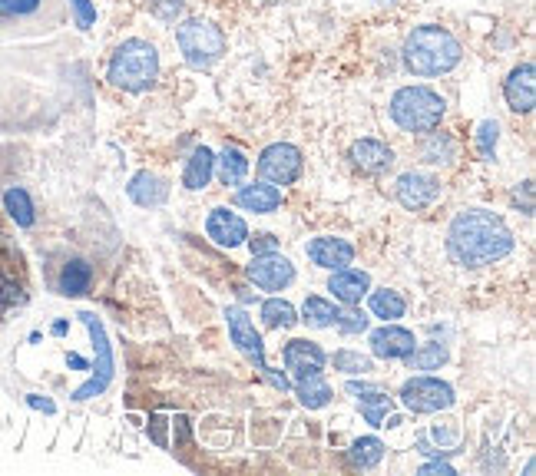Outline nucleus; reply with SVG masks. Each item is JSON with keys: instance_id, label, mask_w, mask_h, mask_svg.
<instances>
[{"instance_id": "1", "label": "nucleus", "mask_w": 536, "mask_h": 476, "mask_svg": "<svg viewBox=\"0 0 536 476\" xmlns=\"http://www.w3.org/2000/svg\"><path fill=\"white\" fill-rule=\"evenodd\" d=\"M447 252L464 268L493 265L513 252V232L507 229V222L500 215H493L487 209H467L450 222Z\"/></svg>"}, {"instance_id": "2", "label": "nucleus", "mask_w": 536, "mask_h": 476, "mask_svg": "<svg viewBox=\"0 0 536 476\" xmlns=\"http://www.w3.org/2000/svg\"><path fill=\"white\" fill-rule=\"evenodd\" d=\"M401 57L407 73H414V77H441V73H450L457 67L460 57H464V47L450 30L424 24L407 34Z\"/></svg>"}, {"instance_id": "3", "label": "nucleus", "mask_w": 536, "mask_h": 476, "mask_svg": "<svg viewBox=\"0 0 536 476\" xmlns=\"http://www.w3.org/2000/svg\"><path fill=\"white\" fill-rule=\"evenodd\" d=\"M156 77H159V53L153 43L139 37L123 40L113 53L110 70H106V80L126 93H146L156 83Z\"/></svg>"}, {"instance_id": "4", "label": "nucleus", "mask_w": 536, "mask_h": 476, "mask_svg": "<svg viewBox=\"0 0 536 476\" xmlns=\"http://www.w3.org/2000/svg\"><path fill=\"white\" fill-rule=\"evenodd\" d=\"M444 96L434 93L431 86H401L391 96V119L404 133H434L444 119Z\"/></svg>"}, {"instance_id": "5", "label": "nucleus", "mask_w": 536, "mask_h": 476, "mask_svg": "<svg viewBox=\"0 0 536 476\" xmlns=\"http://www.w3.org/2000/svg\"><path fill=\"white\" fill-rule=\"evenodd\" d=\"M176 43L182 50V60H186L192 70H209L212 63H219L222 53H225L222 30L216 24H209V20H202V17H192V20H186V24H179Z\"/></svg>"}, {"instance_id": "6", "label": "nucleus", "mask_w": 536, "mask_h": 476, "mask_svg": "<svg viewBox=\"0 0 536 476\" xmlns=\"http://www.w3.org/2000/svg\"><path fill=\"white\" fill-rule=\"evenodd\" d=\"M225 321H229V334H232V344L239 348L249 361L259 367L265 374V381L275 387V391H292V381L285 374H275L272 367L265 364V344H262V334L255 331V321L245 315V308H225Z\"/></svg>"}, {"instance_id": "7", "label": "nucleus", "mask_w": 536, "mask_h": 476, "mask_svg": "<svg viewBox=\"0 0 536 476\" xmlns=\"http://www.w3.org/2000/svg\"><path fill=\"white\" fill-rule=\"evenodd\" d=\"M454 387L441 377H431V374H421V377H411L404 381L401 387V404L414 414H441V410L454 407Z\"/></svg>"}, {"instance_id": "8", "label": "nucleus", "mask_w": 536, "mask_h": 476, "mask_svg": "<svg viewBox=\"0 0 536 476\" xmlns=\"http://www.w3.org/2000/svg\"><path fill=\"white\" fill-rule=\"evenodd\" d=\"M302 149L292 143H272L259 156V176L272 186H292L302 176Z\"/></svg>"}, {"instance_id": "9", "label": "nucleus", "mask_w": 536, "mask_h": 476, "mask_svg": "<svg viewBox=\"0 0 536 476\" xmlns=\"http://www.w3.org/2000/svg\"><path fill=\"white\" fill-rule=\"evenodd\" d=\"M245 275L255 288L262 291H282L295 281V265L288 262L285 255L268 252V255H255V262L245 268Z\"/></svg>"}, {"instance_id": "10", "label": "nucleus", "mask_w": 536, "mask_h": 476, "mask_svg": "<svg viewBox=\"0 0 536 476\" xmlns=\"http://www.w3.org/2000/svg\"><path fill=\"white\" fill-rule=\"evenodd\" d=\"M394 192H398V202L404 205V209L421 212V209H427V205H434L437 196H441V179L431 176V172L411 169L398 179Z\"/></svg>"}, {"instance_id": "11", "label": "nucleus", "mask_w": 536, "mask_h": 476, "mask_svg": "<svg viewBox=\"0 0 536 476\" xmlns=\"http://www.w3.org/2000/svg\"><path fill=\"white\" fill-rule=\"evenodd\" d=\"M83 324L90 328V334H93V348H96V357H100V377H90L87 384L80 387L77 394H73V400H87V397H93V394H100V391H106V384H110V377H113V351H110V341H106V331H103V324L96 321L93 315H87L83 311Z\"/></svg>"}, {"instance_id": "12", "label": "nucleus", "mask_w": 536, "mask_h": 476, "mask_svg": "<svg viewBox=\"0 0 536 476\" xmlns=\"http://www.w3.org/2000/svg\"><path fill=\"white\" fill-rule=\"evenodd\" d=\"M325 361L328 354L318 348L315 341H288L285 344V371L295 377V381H302V377H312V374H321L325 371Z\"/></svg>"}, {"instance_id": "13", "label": "nucleus", "mask_w": 536, "mask_h": 476, "mask_svg": "<svg viewBox=\"0 0 536 476\" xmlns=\"http://www.w3.org/2000/svg\"><path fill=\"white\" fill-rule=\"evenodd\" d=\"M414 348H417L414 334L394 321H388L378 331H371V351L374 357H384V361H398V357H407Z\"/></svg>"}, {"instance_id": "14", "label": "nucleus", "mask_w": 536, "mask_h": 476, "mask_svg": "<svg viewBox=\"0 0 536 476\" xmlns=\"http://www.w3.org/2000/svg\"><path fill=\"white\" fill-rule=\"evenodd\" d=\"M503 96H507L513 113H533V103H536V70H533V63H520V67L510 73L507 83H503Z\"/></svg>"}, {"instance_id": "15", "label": "nucleus", "mask_w": 536, "mask_h": 476, "mask_svg": "<svg viewBox=\"0 0 536 476\" xmlns=\"http://www.w3.org/2000/svg\"><path fill=\"white\" fill-rule=\"evenodd\" d=\"M345 391L361 400V414L371 427H384V417H388V410L394 407L388 391H381L378 384H368V381H348Z\"/></svg>"}, {"instance_id": "16", "label": "nucleus", "mask_w": 536, "mask_h": 476, "mask_svg": "<svg viewBox=\"0 0 536 476\" xmlns=\"http://www.w3.org/2000/svg\"><path fill=\"white\" fill-rule=\"evenodd\" d=\"M206 232L216 245L222 248H235L249 238V225H245L242 215H235L229 209H212L206 219Z\"/></svg>"}, {"instance_id": "17", "label": "nucleus", "mask_w": 536, "mask_h": 476, "mask_svg": "<svg viewBox=\"0 0 536 476\" xmlns=\"http://www.w3.org/2000/svg\"><path fill=\"white\" fill-rule=\"evenodd\" d=\"M328 291L335 295V301L341 305L355 308L358 301L371 291V275L361 272V268H338V272H331V281H328Z\"/></svg>"}, {"instance_id": "18", "label": "nucleus", "mask_w": 536, "mask_h": 476, "mask_svg": "<svg viewBox=\"0 0 536 476\" xmlns=\"http://www.w3.org/2000/svg\"><path fill=\"white\" fill-rule=\"evenodd\" d=\"M351 162H355V169H361L364 176H381V172H388L394 166V153L391 146H384L381 139H358L355 146H351Z\"/></svg>"}, {"instance_id": "19", "label": "nucleus", "mask_w": 536, "mask_h": 476, "mask_svg": "<svg viewBox=\"0 0 536 476\" xmlns=\"http://www.w3.org/2000/svg\"><path fill=\"white\" fill-rule=\"evenodd\" d=\"M308 258L318 265V268H328V272H338V268L351 265V258H355V245L345 242V238H312L308 242Z\"/></svg>"}, {"instance_id": "20", "label": "nucleus", "mask_w": 536, "mask_h": 476, "mask_svg": "<svg viewBox=\"0 0 536 476\" xmlns=\"http://www.w3.org/2000/svg\"><path fill=\"white\" fill-rule=\"evenodd\" d=\"M235 205L245 212H275L278 205H282V192H278V186H272V182H255V186H245L239 189V196H235Z\"/></svg>"}, {"instance_id": "21", "label": "nucleus", "mask_w": 536, "mask_h": 476, "mask_svg": "<svg viewBox=\"0 0 536 476\" xmlns=\"http://www.w3.org/2000/svg\"><path fill=\"white\" fill-rule=\"evenodd\" d=\"M130 199L143 209H156L169 199V182L153 176V172H136L133 182H130Z\"/></svg>"}, {"instance_id": "22", "label": "nucleus", "mask_w": 536, "mask_h": 476, "mask_svg": "<svg viewBox=\"0 0 536 476\" xmlns=\"http://www.w3.org/2000/svg\"><path fill=\"white\" fill-rule=\"evenodd\" d=\"M212 172H216V156H212V149H206V146L192 149V156L186 162V172H182V186L192 189V192L206 189Z\"/></svg>"}, {"instance_id": "23", "label": "nucleus", "mask_w": 536, "mask_h": 476, "mask_svg": "<svg viewBox=\"0 0 536 476\" xmlns=\"http://www.w3.org/2000/svg\"><path fill=\"white\" fill-rule=\"evenodd\" d=\"M90 281H93V268L83 262V258H70L60 272V291L67 298H77L90 288Z\"/></svg>"}, {"instance_id": "24", "label": "nucleus", "mask_w": 536, "mask_h": 476, "mask_svg": "<svg viewBox=\"0 0 536 476\" xmlns=\"http://www.w3.org/2000/svg\"><path fill=\"white\" fill-rule=\"evenodd\" d=\"M216 162H219L222 186H242L245 176H249V159H245L242 149H235V146H225Z\"/></svg>"}, {"instance_id": "25", "label": "nucleus", "mask_w": 536, "mask_h": 476, "mask_svg": "<svg viewBox=\"0 0 536 476\" xmlns=\"http://www.w3.org/2000/svg\"><path fill=\"white\" fill-rule=\"evenodd\" d=\"M295 394L298 400L308 407V410H321L331 400V387L321 374H312V377H302V381H295Z\"/></svg>"}, {"instance_id": "26", "label": "nucleus", "mask_w": 536, "mask_h": 476, "mask_svg": "<svg viewBox=\"0 0 536 476\" xmlns=\"http://www.w3.org/2000/svg\"><path fill=\"white\" fill-rule=\"evenodd\" d=\"M338 318V305L335 301H328V298H321V295H312V298H305V305H302V321L308 324V328H331Z\"/></svg>"}, {"instance_id": "27", "label": "nucleus", "mask_w": 536, "mask_h": 476, "mask_svg": "<svg viewBox=\"0 0 536 476\" xmlns=\"http://www.w3.org/2000/svg\"><path fill=\"white\" fill-rule=\"evenodd\" d=\"M384 457V443L378 437H361L351 443V450H348V460H351V467H358V470H371V467H378Z\"/></svg>"}, {"instance_id": "28", "label": "nucleus", "mask_w": 536, "mask_h": 476, "mask_svg": "<svg viewBox=\"0 0 536 476\" xmlns=\"http://www.w3.org/2000/svg\"><path fill=\"white\" fill-rule=\"evenodd\" d=\"M4 205H7V212H10V219H14L20 229H30L34 225V202H30L27 196V189H7L4 192Z\"/></svg>"}, {"instance_id": "29", "label": "nucleus", "mask_w": 536, "mask_h": 476, "mask_svg": "<svg viewBox=\"0 0 536 476\" xmlns=\"http://www.w3.org/2000/svg\"><path fill=\"white\" fill-rule=\"evenodd\" d=\"M404 298L398 295V291H371V315L374 318H384V321H398L404 315Z\"/></svg>"}, {"instance_id": "30", "label": "nucleus", "mask_w": 536, "mask_h": 476, "mask_svg": "<svg viewBox=\"0 0 536 476\" xmlns=\"http://www.w3.org/2000/svg\"><path fill=\"white\" fill-rule=\"evenodd\" d=\"M404 361L411 371H441V364L447 361V348H441V344H421Z\"/></svg>"}, {"instance_id": "31", "label": "nucleus", "mask_w": 536, "mask_h": 476, "mask_svg": "<svg viewBox=\"0 0 536 476\" xmlns=\"http://www.w3.org/2000/svg\"><path fill=\"white\" fill-rule=\"evenodd\" d=\"M262 321L268 324V328H292V324L298 321V315H295V308L288 305V301L268 298L262 305Z\"/></svg>"}, {"instance_id": "32", "label": "nucleus", "mask_w": 536, "mask_h": 476, "mask_svg": "<svg viewBox=\"0 0 536 476\" xmlns=\"http://www.w3.org/2000/svg\"><path fill=\"white\" fill-rule=\"evenodd\" d=\"M335 371L368 374V371H371V357L361 354V351H338V354H335Z\"/></svg>"}, {"instance_id": "33", "label": "nucleus", "mask_w": 536, "mask_h": 476, "mask_svg": "<svg viewBox=\"0 0 536 476\" xmlns=\"http://www.w3.org/2000/svg\"><path fill=\"white\" fill-rule=\"evenodd\" d=\"M497 139H500V126L493 123V119H484L477 129V149L484 159H493V153H497Z\"/></svg>"}, {"instance_id": "34", "label": "nucleus", "mask_w": 536, "mask_h": 476, "mask_svg": "<svg viewBox=\"0 0 536 476\" xmlns=\"http://www.w3.org/2000/svg\"><path fill=\"white\" fill-rule=\"evenodd\" d=\"M40 10V0H0V17L4 20H24Z\"/></svg>"}, {"instance_id": "35", "label": "nucleus", "mask_w": 536, "mask_h": 476, "mask_svg": "<svg viewBox=\"0 0 536 476\" xmlns=\"http://www.w3.org/2000/svg\"><path fill=\"white\" fill-rule=\"evenodd\" d=\"M450 156H454V143H450L447 136H441V139H431V143L424 146V159L427 162H450Z\"/></svg>"}, {"instance_id": "36", "label": "nucleus", "mask_w": 536, "mask_h": 476, "mask_svg": "<svg viewBox=\"0 0 536 476\" xmlns=\"http://www.w3.org/2000/svg\"><path fill=\"white\" fill-rule=\"evenodd\" d=\"M182 7H186V0H149V10H153L159 20H166V24H173L182 14Z\"/></svg>"}, {"instance_id": "37", "label": "nucleus", "mask_w": 536, "mask_h": 476, "mask_svg": "<svg viewBox=\"0 0 536 476\" xmlns=\"http://www.w3.org/2000/svg\"><path fill=\"white\" fill-rule=\"evenodd\" d=\"M335 324L345 334H361V331H368V318H364V311H345L341 315L338 311V318H335Z\"/></svg>"}, {"instance_id": "38", "label": "nucleus", "mask_w": 536, "mask_h": 476, "mask_svg": "<svg viewBox=\"0 0 536 476\" xmlns=\"http://www.w3.org/2000/svg\"><path fill=\"white\" fill-rule=\"evenodd\" d=\"M70 4H73V14H77L80 30H90L96 24V7L90 4V0H70Z\"/></svg>"}, {"instance_id": "39", "label": "nucleus", "mask_w": 536, "mask_h": 476, "mask_svg": "<svg viewBox=\"0 0 536 476\" xmlns=\"http://www.w3.org/2000/svg\"><path fill=\"white\" fill-rule=\"evenodd\" d=\"M245 242H249L252 255H268V252H278V238H275V235H268V232L245 238Z\"/></svg>"}, {"instance_id": "40", "label": "nucleus", "mask_w": 536, "mask_h": 476, "mask_svg": "<svg viewBox=\"0 0 536 476\" xmlns=\"http://www.w3.org/2000/svg\"><path fill=\"white\" fill-rule=\"evenodd\" d=\"M421 473H424V476H434V473H441V476H454V467H450V463H444V460H434V463H424Z\"/></svg>"}, {"instance_id": "41", "label": "nucleus", "mask_w": 536, "mask_h": 476, "mask_svg": "<svg viewBox=\"0 0 536 476\" xmlns=\"http://www.w3.org/2000/svg\"><path fill=\"white\" fill-rule=\"evenodd\" d=\"M27 404L34 407V410H44V414H53V410H57V407H53V400H44V397H37V394H30Z\"/></svg>"}, {"instance_id": "42", "label": "nucleus", "mask_w": 536, "mask_h": 476, "mask_svg": "<svg viewBox=\"0 0 536 476\" xmlns=\"http://www.w3.org/2000/svg\"><path fill=\"white\" fill-rule=\"evenodd\" d=\"M4 301H24V295H20V288L7 285V288H4Z\"/></svg>"}]
</instances>
